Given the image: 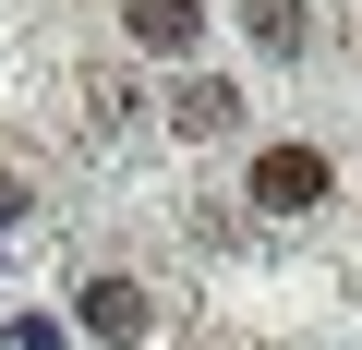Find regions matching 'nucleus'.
Returning <instances> with one entry per match:
<instances>
[{
	"instance_id": "f03ea898",
	"label": "nucleus",
	"mask_w": 362,
	"mask_h": 350,
	"mask_svg": "<svg viewBox=\"0 0 362 350\" xmlns=\"http://www.w3.org/2000/svg\"><path fill=\"white\" fill-rule=\"evenodd\" d=\"M157 121H169L181 145H218V133L242 121V97H230V85H206V73H181V85L157 97Z\"/></svg>"
},
{
	"instance_id": "f257e3e1",
	"label": "nucleus",
	"mask_w": 362,
	"mask_h": 350,
	"mask_svg": "<svg viewBox=\"0 0 362 350\" xmlns=\"http://www.w3.org/2000/svg\"><path fill=\"white\" fill-rule=\"evenodd\" d=\"M242 194H254L266 218H302V206H326V194H338V169H326L314 145H266V157H254V182H242Z\"/></svg>"
},
{
	"instance_id": "20e7f679",
	"label": "nucleus",
	"mask_w": 362,
	"mask_h": 350,
	"mask_svg": "<svg viewBox=\"0 0 362 350\" xmlns=\"http://www.w3.org/2000/svg\"><path fill=\"white\" fill-rule=\"evenodd\" d=\"M242 37H254L266 61H302V37H314V25H302V0H242Z\"/></svg>"
},
{
	"instance_id": "423d86ee",
	"label": "nucleus",
	"mask_w": 362,
	"mask_h": 350,
	"mask_svg": "<svg viewBox=\"0 0 362 350\" xmlns=\"http://www.w3.org/2000/svg\"><path fill=\"white\" fill-rule=\"evenodd\" d=\"M97 121H109V133H133V121H145V85H121V73H97Z\"/></svg>"
},
{
	"instance_id": "39448f33",
	"label": "nucleus",
	"mask_w": 362,
	"mask_h": 350,
	"mask_svg": "<svg viewBox=\"0 0 362 350\" xmlns=\"http://www.w3.org/2000/svg\"><path fill=\"white\" fill-rule=\"evenodd\" d=\"M133 37L145 49H194L206 37V0H133Z\"/></svg>"
},
{
	"instance_id": "7ed1b4c3",
	"label": "nucleus",
	"mask_w": 362,
	"mask_h": 350,
	"mask_svg": "<svg viewBox=\"0 0 362 350\" xmlns=\"http://www.w3.org/2000/svg\"><path fill=\"white\" fill-rule=\"evenodd\" d=\"M73 326H85V338H145V290H133V278H85Z\"/></svg>"
},
{
	"instance_id": "0eeeda50",
	"label": "nucleus",
	"mask_w": 362,
	"mask_h": 350,
	"mask_svg": "<svg viewBox=\"0 0 362 350\" xmlns=\"http://www.w3.org/2000/svg\"><path fill=\"white\" fill-rule=\"evenodd\" d=\"M13 218H25V182H13V169H0V230H13Z\"/></svg>"
}]
</instances>
